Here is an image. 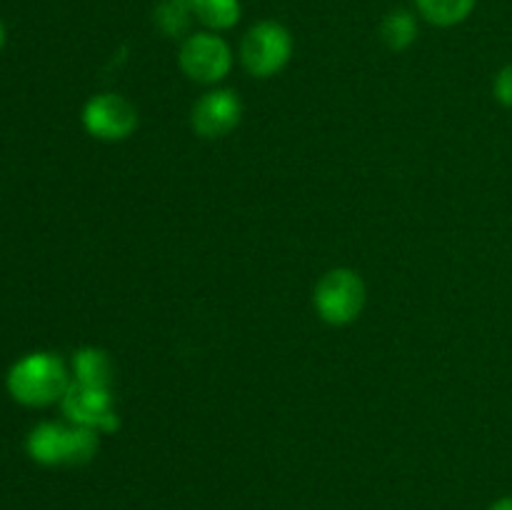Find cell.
<instances>
[{
	"label": "cell",
	"mask_w": 512,
	"mask_h": 510,
	"mask_svg": "<svg viewBox=\"0 0 512 510\" xmlns=\"http://www.w3.org/2000/svg\"><path fill=\"white\" fill-rule=\"evenodd\" d=\"M70 378L63 360L53 353H30L8 373V390L28 408H45L63 400Z\"/></svg>",
	"instance_id": "obj_1"
},
{
	"label": "cell",
	"mask_w": 512,
	"mask_h": 510,
	"mask_svg": "<svg viewBox=\"0 0 512 510\" xmlns=\"http://www.w3.org/2000/svg\"><path fill=\"white\" fill-rule=\"evenodd\" d=\"M28 455L40 465H85L100 448L98 430L83 425L40 423L28 435Z\"/></svg>",
	"instance_id": "obj_2"
},
{
	"label": "cell",
	"mask_w": 512,
	"mask_h": 510,
	"mask_svg": "<svg viewBox=\"0 0 512 510\" xmlns=\"http://www.w3.org/2000/svg\"><path fill=\"white\" fill-rule=\"evenodd\" d=\"M293 55V35L278 20H260L240 40V63L253 78H273Z\"/></svg>",
	"instance_id": "obj_3"
},
{
	"label": "cell",
	"mask_w": 512,
	"mask_h": 510,
	"mask_svg": "<svg viewBox=\"0 0 512 510\" xmlns=\"http://www.w3.org/2000/svg\"><path fill=\"white\" fill-rule=\"evenodd\" d=\"M315 310L330 325H348L358 320L365 305V283L355 270L333 268L318 280L313 295Z\"/></svg>",
	"instance_id": "obj_4"
},
{
	"label": "cell",
	"mask_w": 512,
	"mask_h": 510,
	"mask_svg": "<svg viewBox=\"0 0 512 510\" xmlns=\"http://www.w3.org/2000/svg\"><path fill=\"white\" fill-rule=\"evenodd\" d=\"M178 65L193 83L215 85L233 68V50L213 30H198L180 40Z\"/></svg>",
	"instance_id": "obj_5"
},
{
	"label": "cell",
	"mask_w": 512,
	"mask_h": 510,
	"mask_svg": "<svg viewBox=\"0 0 512 510\" xmlns=\"http://www.w3.org/2000/svg\"><path fill=\"white\" fill-rule=\"evenodd\" d=\"M83 125L93 138L118 143L130 138L138 128V110L118 93H100L85 103Z\"/></svg>",
	"instance_id": "obj_6"
},
{
	"label": "cell",
	"mask_w": 512,
	"mask_h": 510,
	"mask_svg": "<svg viewBox=\"0 0 512 510\" xmlns=\"http://www.w3.org/2000/svg\"><path fill=\"white\" fill-rule=\"evenodd\" d=\"M60 405H63L65 418L73 425H83V428L98 430V433H113L120 425L110 388H95V385L70 380Z\"/></svg>",
	"instance_id": "obj_7"
},
{
	"label": "cell",
	"mask_w": 512,
	"mask_h": 510,
	"mask_svg": "<svg viewBox=\"0 0 512 510\" xmlns=\"http://www.w3.org/2000/svg\"><path fill=\"white\" fill-rule=\"evenodd\" d=\"M243 118V100L230 88H215L200 95L190 110V125L195 135L205 140L225 138L233 133Z\"/></svg>",
	"instance_id": "obj_8"
},
{
	"label": "cell",
	"mask_w": 512,
	"mask_h": 510,
	"mask_svg": "<svg viewBox=\"0 0 512 510\" xmlns=\"http://www.w3.org/2000/svg\"><path fill=\"white\" fill-rule=\"evenodd\" d=\"M73 375L78 383L110 388V383H113V360L100 348H80L73 355Z\"/></svg>",
	"instance_id": "obj_9"
},
{
	"label": "cell",
	"mask_w": 512,
	"mask_h": 510,
	"mask_svg": "<svg viewBox=\"0 0 512 510\" xmlns=\"http://www.w3.org/2000/svg\"><path fill=\"white\" fill-rule=\"evenodd\" d=\"M478 0H415L420 18L438 28H453L470 18Z\"/></svg>",
	"instance_id": "obj_10"
},
{
	"label": "cell",
	"mask_w": 512,
	"mask_h": 510,
	"mask_svg": "<svg viewBox=\"0 0 512 510\" xmlns=\"http://www.w3.org/2000/svg\"><path fill=\"white\" fill-rule=\"evenodd\" d=\"M193 3V13L198 23L205 25V30H230L238 25L240 15H243V5L240 0H190Z\"/></svg>",
	"instance_id": "obj_11"
},
{
	"label": "cell",
	"mask_w": 512,
	"mask_h": 510,
	"mask_svg": "<svg viewBox=\"0 0 512 510\" xmlns=\"http://www.w3.org/2000/svg\"><path fill=\"white\" fill-rule=\"evenodd\" d=\"M155 25L163 35L168 38H188L190 35V25H193L195 13H193V3L190 0H160L155 5Z\"/></svg>",
	"instance_id": "obj_12"
},
{
	"label": "cell",
	"mask_w": 512,
	"mask_h": 510,
	"mask_svg": "<svg viewBox=\"0 0 512 510\" xmlns=\"http://www.w3.org/2000/svg\"><path fill=\"white\" fill-rule=\"evenodd\" d=\"M380 38L390 50H405L418 38V18L410 10H390L380 23Z\"/></svg>",
	"instance_id": "obj_13"
},
{
	"label": "cell",
	"mask_w": 512,
	"mask_h": 510,
	"mask_svg": "<svg viewBox=\"0 0 512 510\" xmlns=\"http://www.w3.org/2000/svg\"><path fill=\"white\" fill-rule=\"evenodd\" d=\"M495 98L505 105V108H512V63L505 65L498 75H495Z\"/></svg>",
	"instance_id": "obj_14"
},
{
	"label": "cell",
	"mask_w": 512,
	"mask_h": 510,
	"mask_svg": "<svg viewBox=\"0 0 512 510\" xmlns=\"http://www.w3.org/2000/svg\"><path fill=\"white\" fill-rule=\"evenodd\" d=\"M488 510H512V495H508V498H500V500H495V503L490 505Z\"/></svg>",
	"instance_id": "obj_15"
},
{
	"label": "cell",
	"mask_w": 512,
	"mask_h": 510,
	"mask_svg": "<svg viewBox=\"0 0 512 510\" xmlns=\"http://www.w3.org/2000/svg\"><path fill=\"white\" fill-rule=\"evenodd\" d=\"M3 43H5V28L3 23H0V48H3Z\"/></svg>",
	"instance_id": "obj_16"
}]
</instances>
